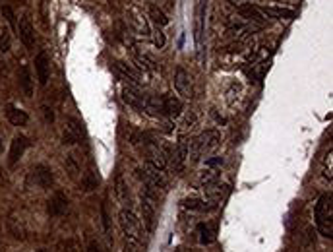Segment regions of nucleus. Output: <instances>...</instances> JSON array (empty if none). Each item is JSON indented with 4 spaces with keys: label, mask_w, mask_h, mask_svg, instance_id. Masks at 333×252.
<instances>
[{
    "label": "nucleus",
    "mask_w": 333,
    "mask_h": 252,
    "mask_svg": "<svg viewBox=\"0 0 333 252\" xmlns=\"http://www.w3.org/2000/svg\"><path fill=\"white\" fill-rule=\"evenodd\" d=\"M333 208H332V194H324L316 204V225L320 235L332 239L333 237Z\"/></svg>",
    "instance_id": "obj_1"
},
{
    "label": "nucleus",
    "mask_w": 333,
    "mask_h": 252,
    "mask_svg": "<svg viewBox=\"0 0 333 252\" xmlns=\"http://www.w3.org/2000/svg\"><path fill=\"white\" fill-rule=\"evenodd\" d=\"M119 225H121L122 233H124L126 237L136 239V241L142 239V223H140L138 216H136L132 210L124 208V210L119 212Z\"/></svg>",
    "instance_id": "obj_2"
},
{
    "label": "nucleus",
    "mask_w": 333,
    "mask_h": 252,
    "mask_svg": "<svg viewBox=\"0 0 333 252\" xmlns=\"http://www.w3.org/2000/svg\"><path fill=\"white\" fill-rule=\"evenodd\" d=\"M142 175V179H144V183H146V187L151 190H157V192H161V190L167 189V179H165V175H163V171H159L157 167H153L151 163H146L144 165V169L140 171Z\"/></svg>",
    "instance_id": "obj_3"
},
{
    "label": "nucleus",
    "mask_w": 333,
    "mask_h": 252,
    "mask_svg": "<svg viewBox=\"0 0 333 252\" xmlns=\"http://www.w3.org/2000/svg\"><path fill=\"white\" fill-rule=\"evenodd\" d=\"M175 90L182 99H192L194 97V88H192V78L184 68H177L175 72Z\"/></svg>",
    "instance_id": "obj_4"
},
{
    "label": "nucleus",
    "mask_w": 333,
    "mask_h": 252,
    "mask_svg": "<svg viewBox=\"0 0 333 252\" xmlns=\"http://www.w3.org/2000/svg\"><path fill=\"white\" fill-rule=\"evenodd\" d=\"M128 22L132 26V30L144 37H150L151 35V30H150V24H148V18L142 14V10L138 8H130L128 10Z\"/></svg>",
    "instance_id": "obj_5"
},
{
    "label": "nucleus",
    "mask_w": 333,
    "mask_h": 252,
    "mask_svg": "<svg viewBox=\"0 0 333 252\" xmlns=\"http://www.w3.org/2000/svg\"><path fill=\"white\" fill-rule=\"evenodd\" d=\"M198 140V146H200V150H202V156L204 154H212L213 150L221 144V134L217 132V130H206L200 138H196Z\"/></svg>",
    "instance_id": "obj_6"
},
{
    "label": "nucleus",
    "mask_w": 333,
    "mask_h": 252,
    "mask_svg": "<svg viewBox=\"0 0 333 252\" xmlns=\"http://www.w3.org/2000/svg\"><path fill=\"white\" fill-rule=\"evenodd\" d=\"M186 161H188V140H181L179 146H177L175 152H173V158H171L173 171H175L177 175L182 173V169L186 167Z\"/></svg>",
    "instance_id": "obj_7"
},
{
    "label": "nucleus",
    "mask_w": 333,
    "mask_h": 252,
    "mask_svg": "<svg viewBox=\"0 0 333 252\" xmlns=\"http://www.w3.org/2000/svg\"><path fill=\"white\" fill-rule=\"evenodd\" d=\"M33 179H35V185L43 190L51 189L55 183V175H53L51 167H47V165H37L33 169Z\"/></svg>",
    "instance_id": "obj_8"
},
{
    "label": "nucleus",
    "mask_w": 333,
    "mask_h": 252,
    "mask_svg": "<svg viewBox=\"0 0 333 252\" xmlns=\"http://www.w3.org/2000/svg\"><path fill=\"white\" fill-rule=\"evenodd\" d=\"M18 32H20V39H22V43H24L28 49H33V45H35V30H33L31 18L28 16V14L20 20Z\"/></svg>",
    "instance_id": "obj_9"
},
{
    "label": "nucleus",
    "mask_w": 333,
    "mask_h": 252,
    "mask_svg": "<svg viewBox=\"0 0 333 252\" xmlns=\"http://www.w3.org/2000/svg\"><path fill=\"white\" fill-rule=\"evenodd\" d=\"M47 210H49V214H51V216H55V218L64 216V214L68 212V198L64 196V192L59 190V192H55V194L51 196Z\"/></svg>",
    "instance_id": "obj_10"
},
{
    "label": "nucleus",
    "mask_w": 333,
    "mask_h": 252,
    "mask_svg": "<svg viewBox=\"0 0 333 252\" xmlns=\"http://www.w3.org/2000/svg\"><path fill=\"white\" fill-rule=\"evenodd\" d=\"M35 72H37V80L41 86H47L49 82V74H51V63L47 53H39L35 57Z\"/></svg>",
    "instance_id": "obj_11"
},
{
    "label": "nucleus",
    "mask_w": 333,
    "mask_h": 252,
    "mask_svg": "<svg viewBox=\"0 0 333 252\" xmlns=\"http://www.w3.org/2000/svg\"><path fill=\"white\" fill-rule=\"evenodd\" d=\"M163 99V113L171 119H177L182 113V101L173 94H167L161 97Z\"/></svg>",
    "instance_id": "obj_12"
},
{
    "label": "nucleus",
    "mask_w": 333,
    "mask_h": 252,
    "mask_svg": "<svg viewBox=\"0 0 333 252\" xmlns=\"http://www.w3.org/2000/svg\"><path fill=\"white\" fill-rule=\"evenodd\" d=\"M122 99L126 105H130L132 109L136 111H144V105H146V95H142L138 90L134 88H124L122 90Z\"/></svg>",
    "instance_id": "obj_13"
},
{
    "label": "nucleus",
    "mask_w": 333,
    "mask_h": 252,
    "mask_svg": "<svg viewBox=\"0 0 333 252\" xmlns=\"http://www.w3.org/2000/svg\"><path fill=\"white\" fill-rule=\"evenodd\" d=\"M28 146H30V140L26 138V136H16L14 140H12V146H10V158L8 161L14 165L18 159H22V156L26 154V150H28Z\"/></svg>",
    "instance_id": "obj_14"
},
{
    "label": "nucleus",
    "mask_w": 333,
    "mask_h": 252,
    "mask_svg": "<svg viewBox=\"0 0 333 252\" xmlns=\"http://www.w3.org/2000/svg\"><path fill=\"white\" fill-rule=\"evenodd\" d=\"M18 78H20V88L26 97H31L33 95V76H31V70L28 64H24L18 72Z\"/></svg>",
    "instance_id": "obj_15"
},
{
    "label": "nucleus",
    "mask_w": 333,
    "mask_h": 252,
    "mask_svg": "<svg viewBox=\"0 0 333 252\" xmlns=\"http://www.w3.org/2000/svg\"><path fill=\"white\" fill-rule=\"evenodd\" d=\"M115 66H117V70L121 72L124 78H128L132 84H140L142 82V72L138 70V68H134L132 64L128 63H122V61H117L115 63Z\"/></svg>",
    "instance_id": "obj_16"
},
{
    "label": "nucleus",
    "mask_w": 333,
    "mask_h": 252,
    "mask_svg": "<svg viewBox=\"0 0 333 252\" xmlns=\"http://www.w3.org/2000/svg\"><path fill=\"white\" fill-rule=\"evenodd\" d=\"M6 117H8V121L14 126H24L28 125V121H30L28 113L22 111V109H18V107H14V105H8V107H6Z\"/></svg>",
    "instance_id": "obj_17"
},
{
    "label": "nucleus",
    "mask_w": 333,
    "mask_h": 252,
    "mask_svg": "<svg viewBox=\"0 0 333 252\" xmlns=\"http://www.w3.org/2000/svg\"><path fill=\"white\" fill-rule=\"evenodd\" d=\"M206 196H208V200L213 202V204H217V202H221V198H223V194H227V185H221L219 181H213L210 185H206Z\"/></svg>",
    "instance_id": "obj_18"
},
{
    "label": "nucleus",
    "mask_w": 333,
    "mask_h": 252,
    "mask_svg": "<svg viewBox=\"0 0 333 252\" xmlns=\"http://www.w3.org/2000/svg\"><path fill=\"white\" fill-rule=\"evenodd\" d=\"M237 12H239L242 18L252 20V22H264V20H266L264 14H262V10L256 8V6H252V4H239V6H237Z\"/></svg>",
    "instance_id": "obj_19"
},
{
    "label": "nucleus",
    "mask_w": 333,
    "mask_h": 252,
    "mask_svg": "<svg viewBox=\"0 0 333 252\" xmlns=\"http://www.w3.org/2000/svg\"><path fill=\"white\" fill-rule=\"evenodd\" d=\"M260 10H262L264 16H272V18H285V20L295 18V10H289V8H283V6H264Z\"/></svg>",
    "instance_id": "obj_20"
},
{
    "label": "nucleus",
    "mask_w": 333,
    "mask_h": 252,
    "mask_svg": "<svg viewBox=\"0 0 333 252\" xmlns=\"http://www.w3.org/2000/svg\"><path fill=\"white\" fill-rule=\"evenodd\" d=\"M206 10H208V0L200 2L198 8V28H196V47H202V37H204V22H206Z\"/></svg>",
    "instance_id": "obj_21"
},
{
    "label": "nucleus",
    "mask_w": 333,
    "mask_h": 252,
    "mask_svg": "<svg viewBox=\"0 0 333 252\" xmlns=\"http://www.w3.org/2000/svg\"><path fill=\"white\" fill-rule=\"evenodd\" d=\"M144 111H146L148 115H151V117L165 115V113H163V99H161V97H146Z\"/></svg>",
    "instance_id": "obj_22"
},
{
    "label": "nucleus",
    "mask_w": 333,
    "mask_h": 252,
    "mask_svg": "<svg viewBox=\"0 0 333 252\" xmlns=\"http://www.w3.org/2000/svg\"><path fill=\"white\" fill-rule=\"evenodd\" d=\"M150 163H151L153 167H157L159 171H165V167H167V158H165V154L159 150V146H150Z\"/></svg>",
    "instance_id": "obj_23"
},
{
    "label": "nucleus",
    "mask_w": 333,
    "mask_h": 252,
    "mask_svg": "<svg viewBox=\"0 0 333 252\" xmlns=\"http://www.w3.org/2000/svg\"><path fill=\"white\" fill-rule=\"evenodd\" d=\"M150 16H151L153 22L157 24V28H165L169 24V18H167L165 10H161L159 6H150Z\"/></svg>",
    "instance_id": "obj_24"
},
{
    "label": "nucleus",
    "mask_w": 333,
    "mask_h": 252,
    "mask_svg": "<svg viewBox=\"0 0 333 252\" xmlns=\"http://www.w3.org/2000/svg\"><path fill=\"white\" fill-rule=\"evenodd\" d=\"M198 233H200V243L202 245H212L213 241H215V231L210 225H206V223H202L198 227Z\"/></svg>",
    "instance_id": "obj_25"
},
{
    "label": "nucleus",
    "mask_w": 333,
    "mask_h": 252,
    "mask_svg": "<svg viewBox=\"0 0 333 252\" xmlns=\"http://www.w3.org/2000/svg\"><path fill=\"white\" fill-rule=\"evenodd\" d=\"M182 206L192 212H206L208 210V204L200 198H186V200H182Z\"/></svg>",
    "instance_id": "obj_26"
},
{
    "label": "nucleus",
    "mask_w": 333,
    "mask_h": 252,
    "mask_svg": "<svg viewBox=\"0 0 333 252\" xmlns=\"http://www.w3.org/2000/svg\"><path fill=\"white\" fill-rule=\"evenodd\" d=\"M97 185H99L97 173H95V171H88L86 177H84V189L88 190V192H91L93 189H97Z\"/></svg>",
    "instance_id": "obj_27"
},
{
    "label": "nucleus",
    "mask_w": 333,
    "mask_h": 252,
    "mask_svg": "<svg viewBox=\"0 0 333 252\" xmlns=\"http://www.w3.org/2000/svg\"><path fill=\"white\" fill-rule=\"evenodd\" d=\"M213 181H219V169L206 167V169H204V175H202V183H204V185H210Z\"/></svg>",
    "instance_id": "obj_28"
},
{
    "label": "nucleus",
    "mask_w": 333,
    "mask_h": 252,
    "mask_svg": "<svg viewBox=\"0 0 333 252\" xmlns=\"http://www.w3.org/2000/svg\"><path fill=\"white\" fill-rule=\"evenodd\" d=\"M62 142H64V146H74V144L80 142V136H78L76 132H72L70 128H64V132H62Z\"/></svg>",
    "instance_id": "obj_29"
},
{
    "label": "nucleus",
    "mask_w": 333,
    "mask_h": 252,
    "mask_svg": "<svg viewBox=\"0 0 333 252\" xmlns=\"http://www.w3.org/2000/svg\"><path fill=\"white\" fill-rule=\"evenodd\" d=\"M2 16L6 18V22L10 24V28H12V30H18V24H16V14H14V10H12L10 6H2Z\"/></svg>",
    "instance_id": "obj_30"
},
{
    "label": "nucleus",
    "mask_w": 333,
    "mask_h": 252,
    "mask_svg": "<svg viewBox=\"0 0 333 252\" xmlns=\"http://www.w3.org/2000/svg\"><path fill=\"white\" fill-rule=\"evenodd\" d=\"M12 47V37H10V32L4 30L0 33V53H8Z\"/></svg>",
    "instance_id": "obj_31"
},
{
    "label": "nucleus",
    "mask_w": 333,
    "mask_h": 252,
    "mask_svg": "<svg viewBox=\"0 0 333 252\" xmlns=\"http://www.w3.org/2000/svg\"><path fill=\"white\" fill-rule=\"evenodd\" d=\"M124 252H142V245H140V241L126 237V239H124Z\"/></svg>",
    "instance_id": "obj_32"
},
{
    "label": "nucleus",
    "mask_w": 333,
    "mask_h": 252,
    "mask_svg": "<svg viewBox=\"0 0 333 252\" xmlns=\"http://www.w3.org/2000/svg\"><path fill=\"white\" fill-rule=\"evenodd\" d=\"M66 128H70L72 132H76L80 138H82V134H84V128L80 125V121H76V119H72V117L66 119Z\"/></svg>",
    "instance_id": "obj_33"
},
{
    "label": "nucleus",
    "mask_w": 333,
    "mask_h": 252,
    "mask_svg": "<svg viewBox=\"0 0 333 252\" xmlns=\"http://www.w3.org/2000/svg\"><path fill=\"white\" fill-rule=\"evenodd\" d=\"M64 165H66V169H68L70 177H72V179H76V175L80 173V169H78V165L74 163V159H72V158H66V161H64Z\"/></svg>",
    "instance_id": "obj_34"
},
{
    "label": "nucleus",
    "mask_w": 333,
    "mask_h": 252,
    "mask_svg": "<svg viewBox=\"0 0 333 252\" xmlns=\"http://www.w3.org/2000/svg\"><path fill=\"white\" fill-rule=\"evenodd\" d=\"M62 252H80V247H78V243L76 241H72V239H68V241H64L62 243Z\"/></svg>",
    "instance_id": "obj_35"
},
{
    "label": "nucleus",
    "mask_w": 333,
    "mask_h": 252,
    "mask_svg": "<svg viewBox=\"0 0 333 252\" xmlns=\"http://www.w3.org/2000/svg\"><path fill=\"white\" fill-rule=\"evenodd\" d=\"M165 41H167V39H165V33L161 32V28H157V32H155V47H157V49H163V47H165Z\"/></svg>",
    "instance_id": "obj_36"
},
{
    "label": "nucleus",
    "mask_w": 333,
    "mask_h": 252,
    "mask_svg": "<svg viewBox=\"0 0 333 252\" xmlns=\"http://www.w3.org/2000/svg\"><path fill=\"white\" fill-rule=\"evenodd\" d=\"M324 175L328 181H332V150L328 154V159H326V169H324Z\"/></svg>",
    "instance_id": "obj_37"
},
{
    "label": "nucleus",
    "mask_w": 333,
    "mask_h": 252,
    "mask_svg": "<svg viewBox=\"0 0 333 252\" xmlns=\"http://www.w3.org/2000/svg\"><path fill=\"white\" fill-rule=\"evenodd\" d=\"M221 165H223V158L206 159V167H215V169H221Z\"/></svg>",
    "instance_id": "obj_38"
},
{
    "label": "nucleus",
    "mask_w": 333,
    "mask_h": 252,
    "mask_svg": "<svg viewBox=\"0 0 333 252\" xmlns=\"http://www.w3.org/2000/svg\"><path fill=\"white\" fill-rule=\"evenodd\" d=\"M43 113H45V119H47V123H55V113H53V109L51 107H43Z\"/></svg>",
    "instance_id": "obj_39"
},
{
    "label": "nucleus",
    "mask_w": 333,
    "mask_h": 252,
    "mask_svg": "<svg viewBox=\"0 0 333 252\" xmlns=\"http://www.w3.org/2000/svg\"><path fill=\"white\" fill-rule=\"evenodd\" d=\"M88 252H103V251H101V245L97 241H91L90 245H88Z\"/></svg>",
    "instance_id": "obj_40"
},
{
    "label": "nucleus",
    "mask_w": 333,
    "mask_h": 252,
    "mask_svg": "<svg viewBox=\"0 0 333 252\" xmlns=\"http://www.w3.org/2000/svg\"><path fill=\"white\" fill-rule=\"evenodd\" d=\"M37 252H51V251H47V249H39Z\"/></svg>",
    "instance_id": "obj_41"
},
{
    "label": "nucleus",
    "mask_w": 333,
    "mask_h": 252,
    "mask_svg": "<svg viewBox=\"0 0 333 252\" xmlns=\"http://www.w3.org/2000/svg\"><path fill=\"white\" fill-rule=\"evenodd\" d=\"M0 152H2V138H0Z\"/></svg>",
    "instance_id": "obj_42"
}]
</instances>
